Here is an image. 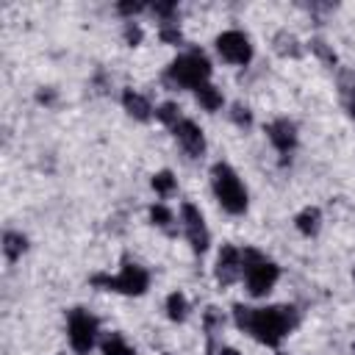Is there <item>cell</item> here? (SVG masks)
<instances>
[{
	"mask_svg": "<svg viewBox=\"0 0 355 355\" xmlns=\"http://www.w3.org/2000/svg\"><path fill=\"white\" fill-rule=\"evenodd\" d=\"M122 105H125V111H128L133 119H139V122H147V119L153 116L150 100H147L144 94H139L136 89H125V92H122Z\"/></svg>",
	"mask_w": 355,
	"mask_h": 355,
	"instance_id": "12",
	"label": "cell"
},
{
	"mask_svg": "<svg viewBox=\"0 0 355 355\" xmlns=\"http://www.w3.org/2000/svg\"><path fill=\"white\" fill-rule=\"evenodd\" d=\"M36 103H39V105H53V103H55V89H53V86H42V89L36 92Z\"/></svg>",
	"mask_w": 355,
	"mask_h": 355,
	"instance_id": "29",
	"label": "cell"
},
{
	"mask_svg": "<svg viewBox=\"0 0 355 355\" xmlns=\"http://www.w3.org/2000/svg\"><path fill=\"white\" fill-rule=\"evenodd\" d=\"M158 36H161L164 44H180V42H183V31H180L178 22H164V25H158Z\"/></svg>",
	"mask_w": 355,
	"mask_h": 355,
	"instance_id": "24",
	"label": "cell"
},
{
	"mask_svg": "<svg viewBox=\"0 0 355 355\" xmlns=\"http://www.w3.org/2000/svg\"><path fill=\"white\" fill-rule=\"evenodd\" d=\"M216 53L227 61V64H236V67H244L252 61V42L244 31H222L216 36Z\"/></svg>",
	"mask_w": 355,
	"mask_h": 355,
	"instance_id": "7",
	"label": "cell"
},
{
	"mask_svg": "<svg viewBox=\"0 0 355 355\" xmlns=\"http://www.w3.org/2000/svg\"><path fill=\"white\" fill-rule=\"evenodd\" d=\"M272 44H275V53L283 55V58H300V53H302L300 39L294 33H288V31H277L275 39H272Z\"/></svg>",
	"mask_w": 355,
	"mask_h": 355,
	"instance_id": "15",
	"label": "cell"
},
{
	"mask_svg": "<svg viewBox=\"0 0 355 355\" xmlns=\"http://www.w3.org/2000/svg\"><path fill=\"white\" fill-rule=\"evenodd\" d=\"M100 347H103V355H136L133 347L125 341L122 333H108Z\"/></svg>",
	"mask_w": 355,
	"mask_h": 355,
	"instance_id": "19",
	"label": "cell"
},
{
	"mask_svg": "<svg viewBox=\"0 0 355 355\" xmlns=\"http://www.w3.org/2000/svg\"><path fill=\"white\" fill-rule=\"evenodd\" d=\"M294 324H297V308H294V305L252 308L247 333H250L255 341L266 344V347H277V344L291 333Z\"/></svg>",
	"mask_w": 355,
	"mask_h": 355,
	"instance_id": "1",
	"label": "cell"
},
{
	"mask_svg": "<svg viewBox=\"0 0 355 355\" xmlns=\"http://www.w3.org/2000/svg\"><path fill=\"white\" fill-rule=\"evenodd\" d=\"M92 286H100L105 291H119V294H128V297H139V294L147 291L150 275L136 261H125L116 275H94Z\"/></svg>",
	"mask_w": 355,
	"mask_h": 355,
	"instance_id": "5",
	"label": "cell"
},
{
	"mask_svg": "<svg viewBox=\"0 0 355 355\" xmlns=\"http://www.w3.org/2000/svg\"><path fill=\"white\" fill-rule=\"evenodd\" d=\"M172 130H175V139L180 141V147L186 150V155L200 158L205 153V136H202V128L194 119H180Z\"/></svg>",
	"mask_w": 355,
	"mask_h": 355,
	"instance_id": "11",
	"label": "cell"
},
{
	"mask_svg": "<svg viewBox=\"0 0 355 355\" xmlns=\"http://www.w3.org/2000/svg\"><path fill=\"white\" fill-rule=\"evenodd\" d=\"M175 186H178V180H175V175H172L169 169H161V172L153 175V189H155V194L169 197V194L175 191Z\"/></svg>",
	"mask_w": 355,
	"mask_h": 355,
	"instance_id": "22",
	"label": "cell"
},
{
	"mask_svg": "<svg viewBox=\"0 0 355 355\" xmlns=\"http://www.w3.org/2000/svg\"><path fill=\"white\" fill-rule=\"evenodd\" d=\"M241 275H244L247 291L252 297H266L280 277V266L275 261H269L263 252H258L255 247H244L241 250Z\"/></svg>",
	"mask_w": 355,
	"mask_h": 355,
	"instance_id": "3",
	"label": "cell"
},
{
	"mask_svg": "<svg viewBox=\"0 0 355 355\" xmlns=\"http://www.w3.org/2000/svg\"><path fill=\"white\" fill-rule=\"evenodd\" d=\"M116 11H119V14H125V17H133V14H139V11H141V6H139V3H119V6H116Z\"/></svg>",
	"mask_w": 355,
	"mask_h": 355,
	"instance_id": "30",
	"label": "cell"
},
{
	"mask_svg": "<svg viewBox=\"0 0 355 355\" xmlns=\"http://www.w3.org/2000/svg\"><path fill=\"white\" fill-rule=\"evenodd\" d=\"M352 277H355V269H352Z\"/></svg>",
	"mask_w": 355,
	"mask_h": 355,
	"instance_id": "35",
	"label": "cell"
},
{
	"mask_svg": "<svg viewBox=\"0 0 355 355\" xmlns=\"http://www.w3.org/2000/svg\"><path fill=\"white\" fill-rule=\"evenodd\" d=\"M294 227H297L302 236H316L319 227H322V214H319V208H313V205L302 208V211L294 216Z\"/></svg>",
	"mask_w": 355,
	"mask_h": 355,
	"instance_id": "13",
	"label": "cell"
},
{
	"mask_svg": "<svg viewBox=\"0 0 355 355\" xmlns=\"http://www.w3.org/2000/svg\"><path fill=\"white\" fill-rule=\"evenodd\" d=\"M194 97H197V103H200L205 111H219L222 103H225L222 92H219L214 83H202V86H197V89H194Z\"/></svg>",
	"mask_w": 355,
	"mask_h": 355,
	"instance_id": "16",
	"label": "cell"
},
{
	"mask_svg": "<svg viewBox=\"0 0 355 355\" xmlns=\"http://www.w3.org/2000/svg\"><path fill=\"white\" fill-rule=\"evenodd\" d=\"M266 139L272 141V147L280 153V155H288L294 147H297V125L286 116L280 119H272L266 125Z\"/></svg>",
	"mask_w": 355,
	"mask_h": 355,
	"instance_id": "10",
	"label": "cell"
},
{
	"mask_svg": "<svg viewBox=\"0 0 355 355\" xmlns=\"http://www.w3.org/2000/svg\"><path fill=\"white\" fill-rule=\"evenodd\" d=\"M277 355H283V352H277Z\"/></svg>",
	"mask_w": 355,
	"mask_h": 355,
	"instance_id": "36",
	"label": "cell"
},
{
	"mask_svg": "<svg viewBox=\"0 0 355 355\" xmlns=\"http://www.w3.org/2000/svg\"><path fill=\"white\" fill-rule=\"evenodd\" d=\"M250 316H252V308L250 305H233V322H236V327L239 330H244L247 333V327H250Z\"/></svg>",
	"mask_w": 355,
	"mask_h": 355,
	"instance_id": "28",
	"label": "cell"
},
{
	"mask_svg": "<svg viewBox=\"0 0 355 355\" xmlns=\"http://www.w3.org/2000/svg\"><path fill=\"white\" fill-rule=\"evenodd\" d=\"M97 333H100V324L89 311H83V308H72L69 311V316H67V338H69V347L78 355H89L92 352V347L97 344Z\"/></svg>",
	"mask_w": 355,
	"mask_h": 355,
	"instance_id": "6",
	"label": "cell"
},
{
	"mask_svg": "<svg viewBox=\"0 0 355 355\" xmlns=\"http://www.w3.org/2000/svg\"><path fill=\"white\" fill-rule=\"evenodd\" d=\"M155 119H158L161 125H166V128H175L183 116H180V108H178L175 103H164V105L155 108Z\"/></svg>",
	"mask_w": 355,
	"mask_h": 355,
	"instance_id": "23",
	"label": "cell"
},
{
	"mask_svg": "<svg viewBox=\"0 0 355 355\" xmlns=\"http://www.w3.org/2000/svg\"><path fill=\"white\" fill-rule=\"evenodd\" d=\"M216 355H241L239 349H233V347H219L216 349Z\"/></svg>",
	"mask_w": 355,
	"mask_h": 355,
	"instance_id": "32",
	"label": "cell"
},
{
	"mask_svg": "<svg viewBox=\"0 0 355 355\" xmlns=\"http://www.w3.org/2000/svg\"><path fill=\"white\" fill-rule=\"evenodd\" d=\"M153 14L158 17V25H164V22H175V17H178V6H175V3H155V6H153Z\"/></svg>",
	"mask_w": 355,
	"mask_h": 355,
	"instance_id": "26",
	"label": "cell"
},
{
	"mask_svg": "<svg viewBox=\"0 0 355 355\" xmlns=\"http://www.w3.org/2000/svg\"><path fill=\"white\" fill-rule=\"evenodd\" d=\"M211 186H214V194H216L219 205L227 214L239 216V214L247 211V189H244L241 178L236 175V169L230 164H225V161H216L214 164V169H211Z\"/></svg>",
	"mask_w": 355,
	"mask_h": 355,
	"instance_id": "4",
	"label": "cell"
},
{
	"mask_svg": "<svg viewBox=\"0 0 355 355\" xmlns=\"http://www.w3.org/2000/svg\"><path fill=\"white\" fill-rule=\"evenodd\" d=\"M311 53L324 64V67H336L338 64V58H336V53H333V47L324 42V39H311Z\"/></svg>",
	"mask_w": 355,
	"mask_h": 355,
	"instance_id": "21",
	"label": "cell"
},
{
	"mask_svg": "<svg viewBox=\"0 0 355 355\" xmlns=\"http://www.w3.org/2000/svg\"><path fill=\"white\" fill-rule=\"evenodd\" d=\"M150 222H153L155 227L166 230V233H175V216H172V211H169L164 202L150 205Z\"/></svg>",
	"mask_w": 355,
	"mask_h": 355,
	"instance_id": "20",
	"label": "cell"
},
{
	"mask_svg": "<svg viewBox=\"0 0 355 355\" xmlns=\"http://www.w3.org/2000/svg\"><path fill=\"white\" fill-rule=\"evenodd\" d=\"M122 36H125V44H130V47L141 44V39H144V33H141L139 22H133V19H128V22H125V31H122Z\"/></svg>",
	"mask_w": 355,
	"mask_h": 355,
	"instance_id": "27",
	"label": "cell"
},
{
	"mask_svg": "<svg viewBox=\"0 0 355 355\" xmlns=\"http://www.w3.org/2000/svg\"><path fill=\"white\" fill-rule=\"evenodd\" d=\"M349 352H352V355H355V341H352V349H349Z\"/></svg>",
	"mask_w": 355,
	"mask_h": 355,
	"instance_id": "33",
	"label": "cell"
},
{
	"mask_svg": "<svg viewBox=\"0 0 355 355\" xmlns=\"http://www.w3.org/2000/svg\"><path fill=\"white\" fill-rule=\"evenodd\" d=\"M230 119H233V125H239V128H250V125H252V111H250L244 103H236V105L230 108Z\"/></svg>",
	"mask_w": 355,
	"mask_h": 355,
	"instance_id": "25",
	"label": "cell"
},
{
	"mask_svg": "<svg viewBox=\"0 0 355 355\" xmlns=\"http://www.w3.org/2000/svg\"><path fill=\"white\" fill-rule=\"evenodd\" d=\"M25 250H28V239L22 233H17V230H6L3 233V255L8 261H19Z\"/></svg>",
	"mask_w": 355,
	"mask_h": 355,
	"instance_id": "17",
	"label": "cell"
},
{
	"mask_svg": "<svg viewBox=\"0 0 355 355\" xmlns=\"http://www.w3.org/2000/svg\"><path fill=\"white\" fill-rule=\"evenodd\" d=\"M180 227H183V233H186V239H189L194 252H205L208 250L211 233H208L205 219H202V214H200V208L194 202H183L180 205Z\"/></svg>",
	"mask_w": 355,
	"mask_h": 355,
	"instance_id": "8",
	"label": "cell"
},
{
	"mask_svg": "<svg viewBox=\"0 0 355 355\" xmlns=\"http://www.w3.org/2000/svg\"><path fill=\"white\" fill-rule=\"evenodd\" d=\"M214 277L219 286H230L241 277V250L233 244H222V250L216 252V263H214Z\"/></svg>",
	"mask_w": 355,
	"mask_h": 355,
	"instance_id": "9",
	"label": "cell"
},
{
	"mask_svg": "<svg viewBox=\"0 0 355 355\" xmlns=\"http://www.w3.org/2000/svg\"><path fill=\"white\" fill-rule=\"evenodd\" d=\"M164 355H172V352H164Z\"/></svg>",
	"mask_w": 355,
	"mask_h": 355,
	"instance_id": "34",
	"label": "cell"
},
{
	"mask_svg": "<svg viewBox=\"0 0 355 355\" xmlns=\"http://www.w3.org/2000/svg\"><path fill=\"white\" fill-rule=\"evenodd\" d=\"M344 100V108H347V114L355 119V94H347V97H341Z\"/></svg>",
	"mask_w": 355,
	"mask_h": 355,
	"instance_id": "31",
	"label": "cell"
},
{
	"mask_svg": "<svg viewBox=\"0 0 355 355\" xmlns=\"http://www.w3.org/2000/svg\"><path fill=\"white\" fill-rule=\"evenodd\" d=\"M208 78H211V61L205 58L202 50H189L178 55L164 72V80L172 89H197L208 83Z\"/></svg>",
	"mask_w": 355,
	"mask_h": 355,
	"instance_id": "2",
	"label": "cell"
},
{
	"mask_svg": "<svg viewBox=\"0 0 355 355\" xmlns=\"http://www.w3.org/2000/svg\"><path fill=\"white\" fill-rule=\"evenodd\" d=\"M222 324H225V316H222V311L219 308H205V313H202V330H205V336H208V352H214V347H216V336L222 333Z\"/></svg>",
	"mask_w": 355,
	"mask_h": 355,
	"instance_id": "14",
	"label": "cell"
},
{
	"mask_svg": "<svg viewBox=\"0 0 355 355\" xmlns=\"http://www.w3.org/2000/svg\"><path fill=\"white\" fill-rule=\"evenodd\" d=\"M166 316H169L172 322H183V319L189 316V300H186L183 291H172V294L166 297Z\"/></svg>",
	"mask_w": 355,
	"mask_h": 355,
	"instance_id": "18",
	"label": "cell"
}]
</instances>
